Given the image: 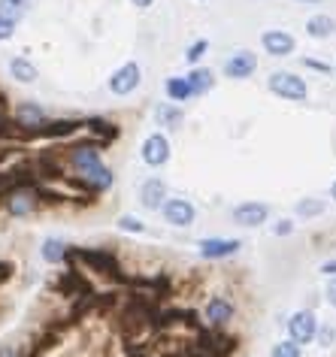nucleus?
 I'll return each instance as SVG.
<instances>
[{
  "label": "nucleus",
  "instance_id": "nucleus-7",
  "mask_svg": "<svg viewBox=\"0 0 336 357\" xmlns=\"http://www.w3.org/2000/svg\"><path fill=\"white\" fill-rule=\"evenodd\" d=\"M161 215L170 227H191L194 218H197V209H194V203L185 200V197H167L161 203Z\"/></svg>",
  "mask_w": 336,
  "mask_h": 357
},
{
  "label": "nucleus",
  "instance_id": "nucleus-19",
  "mask_svg": "<svg viewBox=\"0 0 336 357\" xmlns=\"http://www.w3.org/2000/svg\"><path fill=\"white\" fill-rule=\"evenodd\" d=\"M270 357H303V345H297L294 339H282L270 348Z\"/></svg>",
  "mask_w": 336,
  "mask_h": 357
},
{
  "label": "nucleus",
  "instance_id": "nucleus-13",
  "mask_svg": "<svg viewBox=\"0 0 336 357\" xmlns=\"http://www.w3.org/2000/svg\"><path fill=\"white\" fill-rule=\"evenodd\" d=\"M40 257L46 264H64L70 261V245L64 243V239H58V236H49V239H43V245H40Z\"/></svg>",
  "mask_w": 336,
  "mask_h": 357
},
{
  "label": "nucleus",
  "instance_id": "nucleus-29",
  "mask_svg": "<svg viewBox=\"0 0 336 357\" xmlns=\"http://www.w3.org/2000/svg\"><path fill=\"white\" fill-rule=\"evenodd\" d=\"M327 303H330V306L336 309V275L330 279V284H327Z\"/></svg>",
  "mask_w": 336,
  "mask_h": 357
},
{
  "label": "nucleus",
  "instance_id": "nucleus-24",
  "mask_svg": "<svg viewBox=\"0 0 336 357\" xmlns=\"http://www.w3.org/2000/svg\"><path fill=\"white\" fill-rule=\"evenodd\" d=\"M119 230H125V234H146V225L137 215H121L119 218Z\"/></svg>",
  "mask_w": 336,
  "mask_h": 357
},
{
  "label": "nucleus",
  "instance_id": "nucleus-5",
  "mask_svg": "<svg viewBox=\"0 0 336 357\" xmlns=\"http://www.w3.org/2000/svg\"><path fill=\"white\" fill-rule=\"evenodd\" d=\"M315 333H318V318L312 309H297L288 318V339H294L297 345L315 342Z\"/></svg>",
  "mask_w": 336,
  "mask_h": 357
},
{
  "label": "nucleus",
  "instance_id": "nucleus-8",
  "mask_svg": "<svg viewBox=\"0 0 336 357\" xmlns=\"http://www.w3.org/2000/svg\"><path fill=\"white\" fill-rule=\"evenodd\" d=\"M240 239H224V236H209V239H200L197 248H200V257L203 261H227L240 252Z\"/></svg>",
  "mask_w": 336,
  "mask_h": 357
},
{
  "label": "nucleus",
  "instance_id": "nucleus-11",
  "mask_svg": "<svg viewBox=\"0 0 336 357\" xmlns=\"http://www.w3.org/2000/svg\"><path fill=\"white\" fill-rule=\"evenodd\" d=\"M254 70H258V55L249 49H240L236 55H231L224 61V76L227 79H249Z\"/></svg>",
  "mask_w": 336,
  "mask_h": 357
},
{
  "label": "nucleus",
  "instance_id": "nucleus-6",
  "mask_svg": "<svg viewBox=\"0 0 336 357\" xmlns=\"http://www.w3.org/2000/svg\"><path fill=\"white\" fill-rule=\"evenodd\" d=\"M139 158H143L146 167L161 169L167 160H170V139H167V133H161V130L148 133L143 139V146H139Z\"/></svg>",
  "mask_w": 336,
  "mask_h": 357
},
{
  "label": "nucleus",
  "instance_id": "nucleus-22",
  "mask_svg": "<svg viewBox=\"0 0 336 357\" xmlns=\"http://www.w3.org/2000/svg\"><path fill=\"white\" fill-rule=\"evenodd\" d=\"M22 15H24V3H19V0H0V19L19 22Z\"/></svg>",
  "mask_w": 336,
  "mask_h": 357
},
{
  "label": "nucleus",
  "instance_id": "nucleus-12",
  "mask_svg": "<svg viewBox=\"0 0 336 357\" xmlns=\"http://www.w3.org/2000/svg\"><path fill=\"white\" fill-rule=\"evenodd\" d=\"M164 200H167V185L161 178H148V182H143V188H139V203H143V209L158 212Z\"/></svg>",
  "mask_w": 336,
  "mask_h": 357
},
{
  "label": "nucleus",
  "instance_id": "nucleus-27",
  "mask_svg": "<svg viewBox=\"0 0 336 357\" xmlns=\"http://www.w3.org/2000/svg\"><path fill=\"white\" fill-rule=\"evenodd\" d=\"M15 33V22H6V19H0V43L3 40H10Z\"/></svg>",
  "mask_w": 336,
  "mask_h": 357
},
{
  "label": "nucleus",
  "instance_id": "nucleus-30",
  "mask_svg": "<svg viewBox=\"0 0 336 357\" xmlns=\"http://www.w3.org/2000/svg\"><path fill=\"white\" fill-rule=\"evenodd\" d=\"M303 64H306V67H312V70H321V73H330V67L321 64V61H309V58H306Z\"/></svg>",
  "mask_w": 336,
  "mask_h": 357
},
{
  "label": "nucleus",
  "instance_id": "nucleus-1",
  "mask_svg": "<svg viewBox=\"0 0 336 357\" xmlns=\"http://www.w3.org/2000/svg\"><path fill=\"white\" fill-rule=\"evenodd\" d=\"M70 169H73V176L91 194L109 191L112 185H116V176H112V169L103 164L100 149H97L94 142H85V146L70 149Z\"/></svg>",
  "mask_w": 336,
  "mask_h": 357
},
{
  "label": "nucleus",
  "instance_id": "nucleus-16",
  "mask_svg": "<svg viewBox=\"0 0 336 357\" xmlns=\"http://www.w3.org/2000/svg\"><path fill=\"white\" fill-rule=\"evenodd\" d=\"M15 121L28 130V128H37V124L46 121V112H43L40 103H22L19 109H15Z\"/></svg>",
  "mask_w": 336,
  "mask_h": 357
},
{
  "label": "nucleus",
  "instance_id": "nucleus-21",
  "mask_svg": "<svg viewBox=\"0 0 336 357\" xmlns=\"http://www.w3.org/2000/svg\"><path fill=\"white\" fill-rule=\"evenodd\" d=\"M209 52V40H194L188 49H185V61H188L191 67H197L200 61H203V55Z\"/></svg>",
  "mask_w": 336,
  "mask_h": 357
},
{
  "label": "nucleus",
  "instance_id": "nucleus-23",
  "mask_svg": "<svg viewBox=\"0 0 336 357\" xmlns=\"http://www.w3.org/2000/svg\"><path fill=\"white\" fill-rule=\"evenodd\" d=\"M158 121H161V128H176L182 119V112L179 109H173V106H158Z\"/></svg>",
  "mask_w": 336,
  "mask_h": 357
},
{
  "label": "nucleus",
  "instance_id": "nucleus-20",
  "mask_svg": "<svg viewBox=\"0 0 336 357\" xmlns=\"http://www.w3.org/2000/svg\"><path fill=\"white\" fill-rule=\"evenodd\" d=\"M294 212L300 218H318L324 212V203L321 200H315V197H306V200H300L297 206H294Z\"/></svg>",
  "mask_w": 336,
  "mask_h": 357
},
{
  "label": "nucleus",
  "instance_id": "nucleus-3",
  "mask_svg": "<svg viewBox=\"0 0 336 357\" xmlns=\"http://www.w3.org/2000/svg\"><path fill=\"white\" fill-rule=\"evenodd\" d=\"M139 82H143V70H139L137 61H128V64H121L116 73L109 76V82H106V88H109L116 97H128V94H134Z\"/></svg>",
  "mask_w": 336,
  "mask_h": 357
},
{
  "label": "nucleus",
  "instance_id": "nucleus-32",
  "mask_svg": "<svg viewBox=\"0 0 336 357\" xmlns=\"http://www.w3.org/2000/svg\"><path fill=\"white\" fill-rule=\"evenodd\" d=\"M330 197H333V200H336V182H333V185H330Z\"/></svg>",
  "mask_w": 336,
  "mask_h": 357
},
{
  "label": "nucleus",
  "instance_id": "nucleus-18",
  "mask_svg": "<svg viewBox=\"0 0 336 357\" xmlns=\"http://www.w3.org/2000/svg\"><path fill=\"white\" fill-rule=\"evenodd\" d=\"M185 76H188V82L194 85V91H197V97L215 88V73H212L209 67H194L191 73H185Z\"/></svg>",
  "mask_w": 336,
  "mask_h": 357
},
{
  "label": "nucleus",
  "instance_id": "nucleus-26",
  "mask_svg": "<svg viewBox=\"0 0 336 357\" xmlns=\"http://www.w3.org/2000/svg\"><path fill=\"white\" fill-rule=\"evenodd\" d=\"M315 339H318V342H321V345H330L333 342V339H336V330L333 327H318V333H315Z\"/></svg>",
  "mask_w": 336,
  "mask_h": 357
},
{
  "label": "nucleus",
  "instance_id": "nucleus-25",
  "mask_svg": "<svg viewBox=\"0 0 336 357\" xmlns=\"http://www.w3.org/2000/svg\"><path fill=\"white\" fill-rule=\"evenodd\" d=\"M273 234H276V236H291V234H294V221H291V218H282V221H276V227H273Z\"/></svg>",
  "mask_w": 336,
  "mask_h": 357
},
{
  "label": "nucleus",
  "instance_id": "nucleus-31",
  "mask_svg": "<svg viewBox=\"0 0 336 357\" xmlns=\"http://www.w3.org/2000/svg\"><path fill=\"white\" fill-rule=\"evenodd\" d=\"M130 3H134V6H137V10H148V6H152V3H155V0H130Z\"/></svg>",
  "mask_w": 336,
  "mask_h": 357
},
{
  "label": "nucleus",
  "instance_id": "nucleus-2",
  "mask_svg": "<svg viewBox=\"0 0 336 357\" xmlns=\"http://www.w3.org/2000/svg\"><path fill=\"white\" fill-rule=\"evenodd\" d=\"M267 88L276 97H282V100H291V103H303L309 97L306 79H300L297 73H288V70H276V73H270Z\"/></svg>",
  "mask_w": 336,
  "mask_h": 357
},
{
  "label": "nucleus",
  "instance_id": "nucleus-17",
  "mask_svg": "<svg viewBox=\"0 0 336 357\" xmlns=\"http://www.w3.org/2000/svg\"><path fill=\"white\" fill-rule=\"evenodd\" d=\"M10 73H13V79L15 82H24V85H31V82H37V67H33V61H28V58H13L10 61Z\"/></svg>",
  "mask_w": 336,
  "mask_h": 357
},
{
  "label": "nucleus",
  "instance_id": "nucleus-28",
  "mask_svg": "<svg viewBox=\"0 0 336 357\" xmlns=\"http://www.w3.org/2000/svg\"><path fill=\"white\" fill-rule=\"evenodd\" d=\"M318 273L327 275V279H333V275H336V261H324V264H321V270H318Z\"/></svg>",
  "mask_w": 336,
  "mask_h": 357
},
{
  "label": "nucleus",
  "instance_id": "nucleus-9",
  "mask_svg": "<svg viewBox=\"0 0 336 357\" xmlns=\"http://www.w3.org/2000/svg\"><path fill=\"white\" fill-rule=\"evenodd\" d=\"M231 218L240 227H261V225H267V218H270V206L267 203H258V200H245L240 206H234Z\"/></svg>",
  "mask_w": 336,
  "mask_h": 357
},
{
  "label": "nucleus",
  "instance_id": "nucleus-15",
  "mask_svg": "<svg viewBox=\"0 0 336 357\" xmlns=\"http://www.w3.org/2000/svg\"><path fill=\"white\" fill-rule=\"evenodd\" d=\"M306 33L312 40H327V37H333L336 33V19H330V15H312V19L306 22Z\"/></svg>",
  "mask_w": 336,
  "mask_h": 357
},
{
  "label": "nucleus",
  "instance_id": "nucleus-10",
  "mask_svg": "<svg viewBox=\"0 0 336 357\" xmlns=\"http://www.w3.org/2000/svg\"><path fill=\"white\" fill-rule=\"evenodd\" d=\"M261 46H264V52H267L270 58H288V55H294L297 40L291 37L288 31H264Z\"/></svg>",
  "mask_w": 336,
  "mask_h": 357
},
{
  "label": "nucleus",
  "instance_id": "nucleus-33",
  "mask_svg": "<svg viewBox=\"0 0 336 357\" xmlns=\"http://www.w3.org/2000/svg\"><path fill=\"white\" fill-rule=\"evenodd\" d=\"M303 3H321V0H303Z\"/></svg>",
  "mask_w": 336,
  "mask_h": 357
},
{
  "label": "nucleus",
  "instance_id": "nucleus-4",
  "mask_svg": "<svg viewBox=\"0 0 336 357\" xmlns=\"http://www.w3.org/2000/svg\"><path fill=\"white\" fill-rule=\"evenodd\" d=\"M234 315H236V306H234V300L224 297V294H215V297H209L206 303H203V324H206L209 330L231 324Z\"/></svg>",
  "mask_w": 336,
  "mask_h": 357
},
{
  "label": "nucleus",
  "instance_id": "nucleus-34",
  "mask_svg": "<svg viewBox=\"0 0 336 357\" xmlns=\"http://www.w3.org/2000/svg\"><path fill=\"white\" fill-rule=\"evenodd\" d=\"M19 3H28V0H19Z\"/></svg>",
  "mask_w": 336,
  "mask_h": 357
},
{
  "label": "nucleus",
  "instance_id": "nucleus-14",
  "mask_svg": "<svg viewBox=\"0 0 336 357\" xmlns=\"http://www.w3.org/2000/svg\"><path fill=\"white\" fill-rule=\"evenodd\" d=\"M164 91H167V97H170L173 103H188V100L197 97L194 85L188 82V76H170L167 79V85H164Z\"/></svg>",
  "mask_w": 336,
  "mask_h": 357
}]
</instances>
